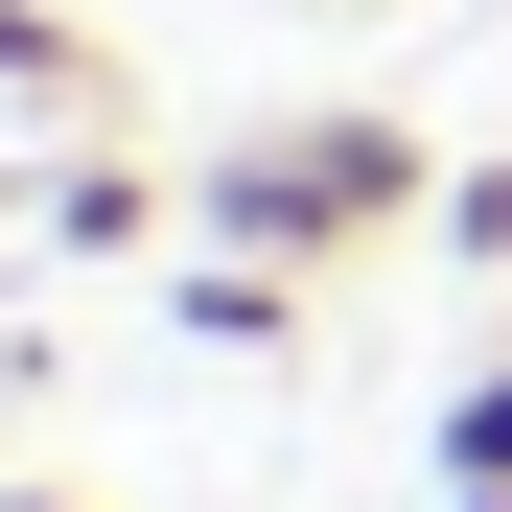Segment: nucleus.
<instances>
[{
  "mask_svg": "<svg viewBox=\"0 0 512 512\" xmlns=\"http://www.w3.org/2000/svg\"><path fill=\"white\" fill-rule=\"evenodd\" d=\"M0 117L24 140H117V47L70 24V0H0Z\"/></svg>",
  "mask_w": 512,
  "mask_h": 512,
  "instance_id": "f03ea898",
  "label": "nucleus"
},
{
  "mask_svg": "<svg viewBox=\"0 0 512 512\" xmlns=\"http://www.w3.org/2000/svg\"><path fill=\"white\" fill-rule=\"evenodd\" d=\"M187 326H210V350H280L303 280H280V256H187Z\"/></svg>",
  "mask_w": 512,
  "mask_h": 512,
  "instance_id": "20e7f679",
  "label": "nucleus"
},
{
  "mask_svg": "<svg viewBox=\"0 0 512 512\" xmlns=\"http://www.w3.org/2000/svg\"><path fill=\"white\" fill-rule=\"evenodd\" d=\"M47 233H70V256H140V233H163V187H140L117 140H70V163H47Z\"/></svg>",
  "mask_w": 512,
  "mask_h": 512,
  "instance_id": "7ed1b4c3",
  "label": "nucleus"
},
{
  "mask_svg": "<svg viewBox=\"0 0 512 512\" xmlns=\"http://www.w3.org/2000/svg\"><path fill=\"white\" fill-rule=\"evenodd\" d=\"M443 489H512V373H466V396H443Z\"/></svg>",
  "mask_w": 512,
  "mask_h": 512,
  "instance_id": "39448f33",
  "label": "nucleus"
},
{
  "mask_svg": "<svg viewBox=\"0 0 512 512\" xmlns=\"http://www.w3.org/2000/svg\"><path fill=\"white\" fill-rule=\"evenodd\" d=\"M396 210H443L396 117H256L210 187H187V233H210V256H280V280H303V256H350V233H396Z\"/></svg>",
  "mask_w": 512,
  "mask_h": 512,
  "instance_id": "f257e3e1",
  "label": "nucleus"
},
{
  "mask_svg": "<svg viewBox=\"0 0 512 512\" xmlns=\"http://www.w3.org/2000/svg\"><path fill=\"white\" fill-rule=\"evenodd\" d=\"M443 512H512V489H443Z\"/></svg>",
  "mask_w": 512,
  "mask_h": 512,
  "instance_id": "423d86ee",
  "label": "nucleus"
}]
</instances>
